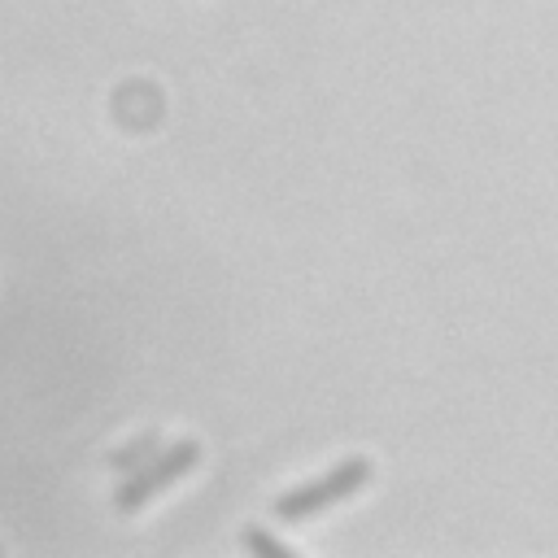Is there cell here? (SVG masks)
I'll list each match as a JSON object with an SVG mask.
<instances>
[{"instance_id": "7a4b0ae2", "label": "cell", "mask_w": 558, "mask_h": 558, "mask_svg": "<svg viewBox=\"0 0 558 558\" xmlns=\"http://www.w3.org/2000/svg\"><path fill=\"white\" fill-rule=\"evenodd\" d=\"M196 458H201V449H196V440H179V445H170V449H161L153 462H144L118 493H113V501H118V510H135L140 501H148L161 484H170V480H179L183 471H192L196 466Z\"/></svg>"}, {"instance_id": "3957f363", "label": "cell", "mask_w": 558, "mask_h": 558, "mask_svg": "<svg viewBox=\"0 0 558 558\" xmlns=\"http://www.w3.org/2000/svg\"><path fill=\"white\" fill-rule=\"evenodd\" d=\"M244 549H253V554H266V558H292V549L283 545V541H275V536H266L262 527H248L244 536Z\"/></svg>"}, {"instance_id": "277c9868", "label": "cell", "mask_w": 558, "mask_h": 558, "mask_svg": "<svg viewBox=\"0 0 558 558\" xmlns=\"http://www.w3.org/2000/svg\"><path fill=\"white\" fill-rule=\"evenodd\" d=\"M153 449V436H144V440H135V445H126L122 453H113V466H135L144 453Z\"/></svg>"}, {"instance_id": "6da1fadb", "label": "cell", "mask_w": 558, "mask_h": 558, "mask_svg": "<svg viewBox=\"0 0 558 558\" xmlns=\"http://www.w3.org/2000/svg\"><path fill=\"white\" fill-rule=\"evenodd\" d=\"M366 480H371V462H366V458H349V462L331 466L323 480H310V484H301V488L275 497V514H279V519H305V514H314V510H323V506L349 497V493L362 488Z\"/></svg>"}]
</instances>
